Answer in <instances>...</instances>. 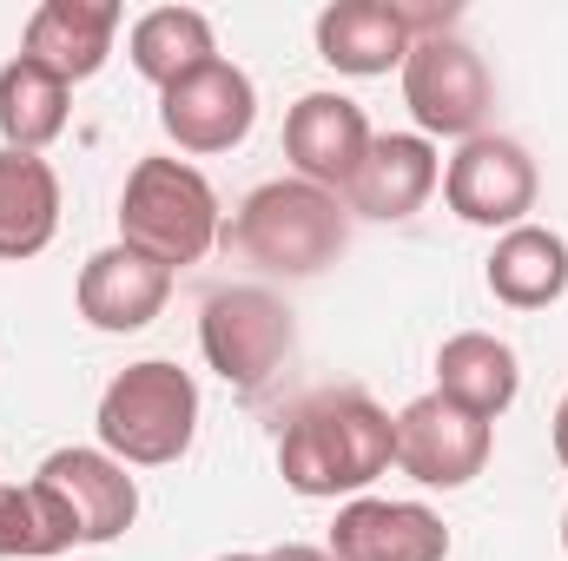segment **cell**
<instances>
[{"mask_svg": "<svg viewBox=\"0 0 568 561\" xmlns=\"http://www.w3.org/2000/svg\"><path fill=\"white\" fill-rule=\"evenodd\" d=\"M331 561H449V529L424 502L351 496L331 522Z\"/></svg>", "mask_w": 568, "mask_h": 561, "instance_id": "obj_13", "label": "cell"}, {"mask_svg": "<svg viewBox=\"0 0 568 561\" xmlns=\"http://www.w3.org/2000/svg\"><path fill=\"white\" fill-rule=\"evenodd\" d=\"M219 561H265V555H219Z\"/></svg>", "mask_w": 568, "mask_h": 561, "instance_id": "obj_25", "label": "cell"}, {"mask_svg": "<svg viewBox=\"0 0 568 561\" xmlns=\"http://www.w3.org/2000/svg\"><path fill=\"white\" fill-rule=\"evenodd\" d=\"M252 265L278 272V278H317L324 265H337V252L351 245V212L337 192L324 185H304V178H272L258 185L232 232H225Z\"/></svg>", "mask_w": 568, "mask_h": 561, "instance_id": "obj_3", "label": "cell"}, {"mask_svg": "<svg viewBox=\"0 0 568 561\" xmlns=\"http://www.w3.org/2000/svg\"><path fill=\"white\" fill-rule=\"evenodd\" d=\"M120 7L113 0H40L27 33H20V53L40 60L47 73H60L67 86L93 80L106 60H113V33H120Z\"/></svg>", "mask_w": 568, "mask_h": 561, "instance_id": "obj_16", "label": "cell"}, {"mask_svg": "<svg viewBox=\"0 0 568 561\" xmlns=\"http://www.w3.org/2000/svg\"><path fill=\"white\" fill-rule=\"evenodd\" d=\"M483 278L496 290V304H509V310H549L568 290V238L549 225H516L496 238Z\"/></svg>", "mask_w": 568, "mask_h": 561, "instance_id": "obj_19", "label": "cell"}, {"mask_svg": "<svg viewBox=\"0 0 568 561\" xmlns=\"http://www.w3.org/2000/svg\"><path fill=\"white\" fill-rule=\"evenodd\" d=\"M33 476L67 502V516H73V529H80L87 549L120 542L133 529V516H140V482L106 449H53Z\"/></svg>", "mask_w": 568, "mask_h": 561, "instance_id": "obj_12", "label": "cell"}, {"mask_svg": "<svg viewBox=\"0 0 568 561\" xmlns=\"http://www.w3.org/2000/svg\"><path fill=\"white\" fill-rule=\"evenodd\" d=\"M436 390H443L449 404H463L469 417L496 422L516 404V390H523L516 350H509L503 337H489V330H456V337H443V350H436Z\"/></svg>", "mask_w": 568, "mask_h": 561, "instance_id": "obj_18", "label": "cell"}, {"mask_svg": "<svg viewBox=\"0 0 568 561\" xmlns=\"http://www.w3.org/2000/svg\"><path fill=\"white\" fill-rule=\"evenodd\" d=\"M556 462L568 469V397L556 404Z\"/></svg>", "mask_w": 568, "mask_h": 561, "instance_id": "obj_24", "label": "cell"}, {"mask_svg": "<svg viewBox=\"0 0 568 561\" xmlns=\"http://www.w3.org/2000/svg\"><path fill=\"white\" fill-rule=\"evenodd\" d=\"M159 126L165 140L192 159H212V152H232V145L252 140L258 126V86L245 67L232 60H212L199 73H185L179 86L159 93Z\"/></svg>", "mask_w": 568, "mask_h": 561, "instance_id": "obj_8", "label": "cell"}, {"mask_svg": "<svg viewBox=\"0 0 568 561\" xmlns=\"http://www.w3.org/2000/svg\"><path fill=\"white\" fill-rule=\"evenodd\" d=\"M536 159L523 140H503V133H476V140L456 145V159L443 165V198L463 225H483V232H516L529 225L536 212Z\"/></svg>", "mask_w": 568, "mask_h": 561, "instance_id": "obj_7", "label": "cell"}, {"mask_svg": "<svg viewBox=\"0 0 568 561\" xmlns=\"http://www.w3.org/2000/svg\"><path fill=\"white\" fill-rule=\"evenodd\" d=\"M371 120L357 100L344 93H304L291 113H284V159H291V178L304 185H324L344 198V185L357 178L364 152H371Z\"/></svg>", "mask_w": 568, "mask_h": 561, "instance_id": "obj_11", "label": "cell"}, {"mask_svg": "<svg viewBox=\"0 0 568 561\" xmlns=\"http://www.w3.org/2000/svg\"><path fill=\"white\" fill-rule=\"evenodd\" d=\"M436 185H443V159H436V145L424 133H377L364 165H357V178L344 185V212L397 225V218L424 212Z\"/></svg>", "mask_w": 568, "mask_h": 561, "instance_id": "obj_14", "label": "cell"}, {"mask_svg": "<svg viewBox=\"0 0 568 561\" xmlns=\"http://www.w3.org/2000/svg\"><path fill=\"white\" fill-rule=\"evenodd\" d=\"M126 60H133L140 80H152V86L165 93V86H179L185 73H199V67L219 60L212 20H205L199 7H152V13L133 20V33H126Z\"/></svg>", "mask_w": 568, "mask_h": 561, "instance_id": "obj_20", "label": "cell"}, {"mask_svg": "<svg viewBox=\"0 0 568 561\" xmlns=\"http://www.w3.org/2000/svg\"><path fill=\"white\" fill-rule=\"evenodd\" d=\"M60 232V172L40 152L0 145V258H40Z\"/></svg>", "mask_w": 568, "mask_h": 561, "instance_id": "obj_17", "label": "cell"}, {"mask_svg": "<svg viewBox=\"0 0 568 561\" xmlns=\"http://www.w3.org/2000/svg\"><path fill=\"white\" fill-rule=\"evenodd\" d=\"M562 549H568V516H562Z\"/></svg>", "mask_w": 568, "mask_h": 561, "instance_id": "obj_26", "label": "cell"}, {"mask_svg": "<svg viewBox=\"0 0 568 561\" xmlns=\"http://www.w3.org/2000/svg\"><path fill=\"white\" fill-rule=\"evenodd\" d=\"M436 27V13H410L397 0H337L317 13V60L351 80H377L410 60L417 33Z\"/></svg>", "mask_w": 568, "mask_h": 561, "instance_id": "obj_10", "label": "cell"}, {"mask_svg": "<svg viewBox=\"0 0 568 561\" xmlns=\"http://www.w3.org/2000/svg\"><path fill=\"white\" fill-rule=\"evenodd\" d=\"M93 422H100V449L120 456L126 469H165L199 436V384H192V370H179L165 357L126 364L106 384Z\"/></svg>", "mask_w": 568, "mask_h": 561, "instance_id": "obj_4", "label": "cell"}, {"mask_svg": "<svg viewBox=\"0 0 568 561\" xmlns=\"http://www.w3.org/2000/svg\"><path fill=\"white\" fill-rule=\"evenodd\" d=\"M73 297H80V317H87L93 330L126 337V330H145V324L165 310L172 272L152 265L133 245H106V252H93V258L80 265V290H73Z\"/></svg>", "mask_w": 568, "mask_h": 561, "instance_id": "obj_15", "label": "cell"}, {"mask_svg": "<svg viewBox=\"0 0 568 561\" xmlns=\"http://www.w3.org/2000/svg\"><path fill=\"white\" fill-rule=\"evenodd\" d=\"M404 106L424 126V140H476L483 120L496 113V80L469 40L429 27L404 60Z\"/></svg>", "mask_w": 568, "mask_h": 561, "instance_id": "obj_6", "label": "cell"}, {"mask_svg": "<svg viewBox=\"0 0 568 561\" xmlns=\"http://www.w3.org/2000/svg\"><path fill=\"white\" fill-rule=\"evenodd\" d=\"M67 106H73V86L60 73H47L40 60L13 53L0 67V140H7V152H47L67 133Z\"/></svg>", "mask_w": 568, "mask_h": 561, "instance_id": "obj_21", "label": "cell"}, {"mask_svg": "<svg viewBox=\"0 0 568 561\" xmlns=\"http://www.w3.org/2000/svg\"><path fill=\"white\" fill-rule=\"evenodd\" d=\"M219 238H225L219 192H212V178L199 165L152 152V159H140L126 172V192H120V245L145 252L165 272H179V265H199Z\"/></svg>", "mask_w": 568, "mask_h": 561, "instance_id": "obj_2", "label": "cell"}, {"mask_svg": "<svg viewBox=\"0 0 568 561\" xmlns=\"http://www.w3.org/2000/svg\"><path fill=\"white\" fill-rule=\"evenodd\" d=\"M397 462V417L371 390H317L278 429V476L304 502L364 496Z\"/></svg>", "mask_w": 568, "mask_h": 561, "instance_id": "obj_1", "label": "cell"}, {"mask_svg": "<svg viewBox=\"0 0 568 561\" xmlns=\"http://www.w3.org/2000/svg\"><path fill=\"white\" fill-rule=\"evenodd\" d=\"M80 529L67 516V502L33 476V482H0V561H47L73 549Z\"/></svg>", "mask_w": 568, "mask_h": 561, "instance_id": "obj_22", "label": "cell"}, {"mask_svg": "<svg viewBox=\"0 0 568 561\" xmlns=\"http://www.w3.org/2000/svg\"><path fill=\"white\" fill-rule=\"evenodd\" d=\"M291 344H297V324L284 297L265 284H225L199 310V350L232 390H265L284 370Z\"/></svg>", "mask_w": 568, "mask_h": 561, "instance_id": "obj_5", "label": "cell"}, {"mask_svg": "<svg viewBox=\"0 0 568 561\" xmlns=\"http://www.w3.org/2000/svg\"><path fill=\"white\" fill-rule=\"evenodd\" d=\"M496 429L469 417L463 404H449L443 390H424L417 404L397 410V469L424 489H463L489 469Z\"/></svg>", "mask_w": 568, "mask_h": 561, "instance_id": "obj_9", "label": "cell"}, {"mask_svg": "<svg viewBox=\"0 0 568 561\" xmlns=\"http://www.w3.org/2000/svg\"><path fill=\"white\" fill-rule=\"evenodd\" d=\"M265 561H331V549H311V542H284V549H272Z\"/></svg>", "mask_w": 568, "mask_h": 561, "instance_id": "obj_23", "label": "cell"}]
</instances>
